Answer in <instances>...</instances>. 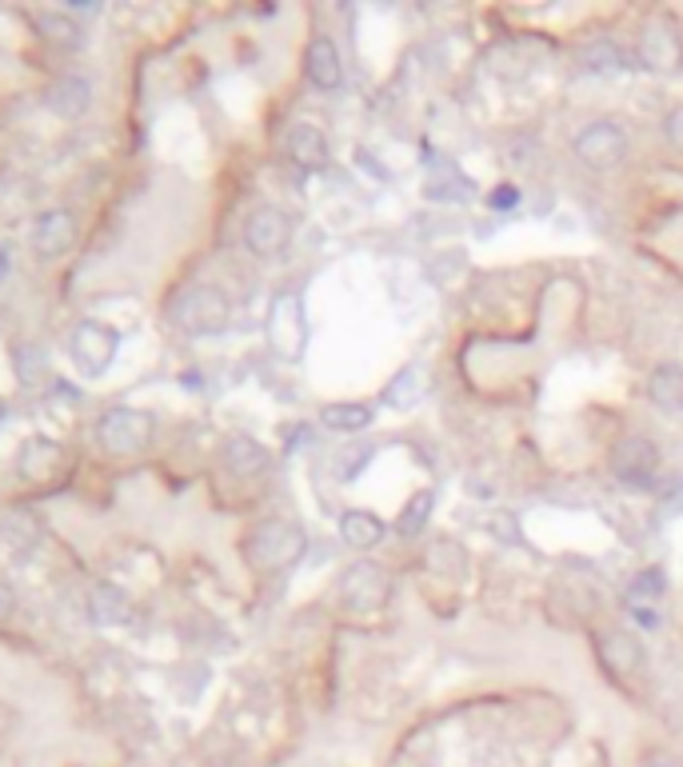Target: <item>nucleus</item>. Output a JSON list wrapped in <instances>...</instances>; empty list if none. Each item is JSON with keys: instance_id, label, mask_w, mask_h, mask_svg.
<instances>
[{"instance_id": "10", "label": "nucleus", "mask_w": 683, "mask_h": 767, "mask_svg": "<svg viewBox=\"0 0 683 767\" xmlns=\"http://www.w3.org/2000/svg\"><path fill=\"white\" fill-rule=\"evenodd\" d=\"M80 229H77V216L68 209H48L33 220V248L48 260L56 256L72 253V244H77Z\"/></svg>"}, {"instance_id": "16", "label": "nucleus", "mask_w": 683, "mask_h": 767, "mask_svg": "<svg viewBox=\"0 0 683 767\" xmlns=\"http://www.w3.org/2000/svg\"><path fill=\"white\" fill-rule=\"evenodd\" d=\"M428 368L424 364H408V368H400L384 388V404L396 408V412H412V408L428 396Z\"/></svg>"}, {"instance_id": "5", "label": "nucleus", "mask_w": 683, "mask_h": 767, "mask_svg": "<svg viewBox=\"0 0 683 767\" xmlns=\"http://www.w3.org/2000/svg\"><path fill=\"white\" fill-rule=\"evenodd\" d=\"M116 348H121V336L104 320H80L68 336V356L77 364V373L89 376V380L109 373L112 360H116Z\"/></svg>"}, {"instance_id": "24", "label": "nucleus", "mask_w": 683, "mask_h": 767, "mask_svg": "<svg viewBox=\"0 0 683 767\" xmlns=\"http://www.w3.org/2000/svg\"><path fill=\"white\" fill-rule=\"evenodd\" d=\"M663 588H668V580H663L660 568L636 571V576H631V583H628V603H631V608H639V612H651V603L660 600Z\"/></svg>"}, {"instance_id": "12", "label": "nucleus", "mask_w": 683, "mask_h": 767, "mask_svg": "<svg viewBox=\"0 0 683 767\" xmlns=\"http://www.w3.org/2000/svg\"><path fill=\"white\" fill-rule=\"evenodd\" d=\"M304 73L320 92H336L344 85V60L332 36H312L309 53H304Z\"/></svg>"}, {"instance_id": "31", "label": "nucleus", "mask_w": 683, "mask_h": 767, "mask_svg": "<svg viewBox=\"0 0 683 767\" xmlns=\"http://www.w3.org/2000/svg\"><path fill=\"white\" fill-rule=\"evenodd\" d=\"M4 416H9V404H4V400H0V420H4Z\"/></svg>"}, {"instance_id": "30", "label": "nucleus", "mask_w": 683, "mask_h": 767, "mask_svg": "<svg viewBox=\"0 0 683 767\" xmlns=\"http://www.w3.org/2000/svg\"><path fill=\"white\" fill-rule=\"evenodd\" d=\"M643 767H680V759H675L672 752H648V756H643Z\"/></svg>"}, {"instance_id": "18", "label": "nucleus", "mask_w": 683, "mask_h": 767, "mask_svg": "<svg viewBox=\"0 0 683 767\" xmlns=\"http://www.w3.org/2000/svg\"><path fill=\"white\" fill-rule=\"evenodd\" d=\"M221 460L232 476H260L268 468V448L253 436H228L221 448Z\"/></svg>"}, {"instance_id": "19", "label": "nucleus", "mask_w": 683, "mask_h": 767, "mask_svg": "<svg viewBox=\"0 0 683 767\" xmlns=\"http://www.w3.org/2000/svg\"><path fill=\"white\" fill-rule=\"evenodd\" d=\"M33 24L41 29V36H45L48 44H56V48H65V53H77V48H85V29H80V21L72 16V12H36Z\"/></svg>"}, {"instance_id": "15", "label": "nucleus", "mask_w": 683, "mask_h": 767, "mask_svg": "<svg viewBox=\"0 0 683 767\" xmlns=\"http://www.w3.org/2000/svg\"><path fill=\"white\" fill-rule=\"evenodd\" d=\"M288 156H292V165L309 168V173L328 168V141H324V132L316 124H292L288 129Z\"/></svg>"}, {"instance_id": "6", "label": "nucleus", "mask_w": 683, "mask_h": 767, "mask_svg": "<svg viewBox=\"0 0 683 767\" xmlns=\"http://www.w3.org/2000/svg\"><path fill=\"white\" fill-rule=\"evenodd\" d=\"M392 596V580H388V571L376 564V559H356L352 568L340 576V603L344 612H380Z\"/></svg>"}, {"instance_id": "2", "label": "nucleus", "mask_w": 683, "mask_h": 767, "mask_svg": "<svg viewBox=\"0 0 683 767\" xmlns=\"http://www.w3.org/2000/svg\"><path fill=\"white\" fill-rule=\"evenodd\" d=\"M156 440V420L153 412L144 408H109L104 416L97 420V444L104 456H116V460H128V456H141V452L153 448Z\"/></svg>"}, {"instance_id": "1", "label": "nucleus", "mask_w": 683, "mask_h": 767, "mask_svg": "<svg viewBox=\"0 0 683 767\" xmlns=\"http://www.w3.org/2000/svg\"><path fill=\"white\" fill-rule=\"evenodd\" d=\"M309 552V532L296 524V520H265L256 524L244 540V556L256 571L276 576V571L296 568L300 559Z\"/></svg>"}, {"instance_id": "25", "label": "nucleus", "mask_w": 683, "mask_h": 767, "mask_svg": "<svg viewBox=\"0 0 683 767\" xmlns=\"http://www.w3.org/2000/svg\"><path fill=\"white\" fill-rule=\"evenodd\" d=\"M432 508H436V492H432V488H424V492L412 496L408 504H404V512H400V520H396L400 536H416V532H424Z\"/></svg>"}, {"instance_id": "13", "label": "nucleus", "mask_w": 683, "mask_h": 767, "mask_svg": "<svg viewBox=\"0 0 683 767\" xmlns=\"http://www.w3.org/2000/svg\"><path fill=\"white\" fill-rule=\"evenodd\" d=\"M45 109L60 121H80L92 109V85L85 77H56L45 88Z\"/></svg>"}, {"instance_id": "23", "label": "nucleus", "mask_w": 683, "mask_h": 767, "mask_svg": "<svg viewBox=\"0 0 683 767\" xmlns=\"http://www.w3.org/2000/svg\"><path fill=\"white\" fill-rule=\"evenodd\" d=\"M372 420H376L372 408H368V404H352V400L320 408V424L328 427V432H365Z\"/></svg>"}, {"instance_id": "26", "label": "nucleus", "mask_w": 683, "mask_h": 767, "mask_svg": "<svg viewBox=\"0 0 683 767\" xmlns=\"http://www.w3.org/2000/svg\"><path fill=\"white\" fill-rule=\"evenodd\" d=\"M663 141L672 144L675 153H683V104L663 116Z\"/></svg>"}, {"instance_id": "8", "label": "nucleus", "mask_w": 683, "mask_h": 767, "mask_svg": "<svg viewBox=\"0 0 683 767\" xmlns=\"http://www.w3.org/2000/svg\"><path fill=\"white\" fill-rule=\"evenodd\" d=\"M244 244H248L253 256L272 260V256H280L292 244V216L284 209H276V204H260L244 220Z\"/></svg>"}, {"instance_id": "11", "label": "nucleus", "mask_w": 683, "mask_h": 767, "mask_svg": "<svg viewBox=\"0 0 683 767\" xmlns=\"http://www.w3.org/2000/svg\"><path fill=\"white\" fill-rule=\"evenodd\" d=\"M16 471L29 483H56V476L65 471V448L48 436L24 440L21 456H16Z\"/></svg>"}, {"instance_id": "14", "label": "nucleus", "mask_w": 683, "mask_h": 767, "mask_svg": "<svg viewBox=\"0 0 683 767\" xmlns=\"http://www.w3.org/2000/svg\"><path fill=\"white\" fill-rule=\"evenodd\" d=\"M85 608H89V620L100 627H116V624H128V615H133V600L116 588V583H92L89 588V600H85Z\"/></svg>"}, {"instance_id": "27", "label": "nucleus", "mask_w": 683, "mask_h": 767, "mask_svg": "<svg viewBox=\"0 0 683 767\" xmlns=\"http://www.w3.org/2000/svg\"><path fill=\"white\" fill-rule=\"evenodd\" d=\"M492 532H496L500 540H507V544H516V540H519V532L512 527V512H496V515H492Z\"/></svg>"}, {"instance_id": "3", "label": "nucleus", "mask_w": 683, "mask_h": 767, "mask_svg": "<svg viewBox=\"0 0 683 767\" xmlns=\"http://www.w3.org/2000/svg\"><path fill=\"white\" fill-rule=\"evenodd\" d=\"M172 320H177V329L188 332V336H221L232 324V304L221 288L192 285L172 304Z\"/></svg>"}, {"instance_id": "4", "label": "nucleus", "mask_w": 683, "mask_h": 767, "mask_svg": "<svg viewBox=\"0 0 683 767\" xmlns=\"http://www.w3.org/2000/svg\"><path fill=\"white\" fill-rule=\"evenodd\" d=\"M631 148V136L628 129L612 116H600V121H587L584 129L575 132L572 141V153L580 165H587L592 173H607V168L624 165V156Z\"/></svg>"}, {"instance_id": "9", "label": "nucleus", "mask_w": 683, "mask_h": 767, "mask_svg": "<svg viewBox=\"0 0 683 767\" xmlns=\"http://www.w3.org/2000/svg\"><path fill=\"white\" fill-rule=\"evenodd\" d=\"M612 471L631 488H648L660 471V444L651 436H624L612 448Z\"/></svg>"}, {"instance_id": "28", "label": "nucleus", "mask_w": 683, "mask_h": 767, "mask_svg": "<svg viewBox=\"0 0 683 767\" xmlns=\"http://www.w3.org/2000/svg\"><path fill=\"white\" fill-rule=\"evenodd\" d=\"M519 200V192L512 185H500V188H492V197H488V204H492V209H512V204H516Z\"/></svg>"}, {"instance_id": "21", "label": "nucleus", "mask_w": 683, "mask_h": 767, "mask_svg": "<svg viewBox=\"0 0 683 767\" xmlns=\"http://www.w3.org/2000/svg\"><path fill=\"white\" fill-rule=\"evenodd\" d=\"M648 400L663 412H680L683 408V368L680 364H660L648 376Z\"/></svg>"}, {"instance_id": "7", "label": "nucleus", "mask_w": 683, "mask_h": 767, "mask_svg": "<svg viewBox=\"0 0 683 767\" xmlns=\"http://www.w3.org/2000/svg\"><path fill=\"white\" fill-rule=\"evenodd\" d=\"M636 60L648 73H680L683 65V36L680 29H675L672 21H663V16H656V21H648L643 29H639V48H636Z\"/></svg>"}, {"instance_id": "17", "label": "nucleus", "mask_w": 683, "mask_h": 767, "mask_svg": "<svg viewBox=\"0 0 683 767\" xmlns=\"http://www.w3.org/2000/svg\"><path fill=\"white\" fill-rule=\"evenodd\" d=\"M595 647H600L604 668L616 671V676H631V671H639V664H643V644H639L636 636H628V632H604Z\"/></svg>"}, {"instance_id": "29", "label": "nucleus", "mask_w": 683, "mask_h": 767, "mask_svg": "<svg viewBox=\"0 0 683 767\" xmlns=\"http://www.w3.org/2000/svg\"><path fill=\"white\" fill-rule=\"evenodd\" d=\"M12 612H16V592H12L9 583L0 580V620H9Z\"/></svg>"}, {"instance_id": "20", "label": "nucleus", "mask_w": 683, "mask_h": 767, "mask_svg": "<svg viewBox=\"0 0 683 767\" xmlns=\"http://www.w3.org/2000/svg\"><path fill=\"white\" fill-rule=\"evenodd\" d=\"M340 540L348 548L368 552L384 540V524H380V515H372L368 508H348V512L340 515Z\"/></svg>"}, {"instance_id": "22", "label": "nucleus", "mask_w": 683, "mask_h": 767, "mask_svg": "<svg viewBox=\"0 0 683 767\" xmlns=\"http://www.w3.org/2000/svg\"><path fill=\"white\" fill-rule=\"evenodd\" d=\"M580 65L587 68V73H595V77H616V73H628L636 60H631V53H624L616 41H592L580 53Z\"/></svg>"}]
</instances>
